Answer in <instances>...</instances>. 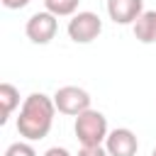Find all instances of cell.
Segmentation results:
<instances>
[{"mask_svg": "<svg viewBox=\"0 0 156 156\" xmlns=\"http://www.w3.org/2000/svg\"><path fill=\"white\" fill-rule=\"evenodd\" d=\"M105 149L110 156H136L139 151V139L132 129L127 127H117L107 134L105 139Z\"/></svg>", "mask_w": 156, "mask_h": 156, "instance_id": "6", "label": "cell"}, {"mask_svg": "<svg viewBox=\"0 0 156 156\" xmlns=\"http://www.w3.org/2000/svg\"><path fill=\"white\" fill-rule=\"evenodd\" d=\"M54 105L61 115L78 117L80 112L90 110V95H88V90H83L78 85H63L54 93Z\"/></svg>", "mask_w": 156, "mask_h": 156, "instance_id": "3", "label": "cell"}, {"mask_svg": "<svg viewBox=\"0 0 156 156\" xmlns=\"http://www.w3.org/2000/svg\"><path fill=\"white\" fill-rule=\"evenodd\" d=\"M44 2H46V0H44Z\"/></svg>", "mask_w": 156, "mask_h": 156, "instance_id": "16", "label": "cell"}, {"mask_svg": "<svg viewBox=\"0 0 156 156\" xmlns=\"http://www.w3.org/2000/svg\"><path fill=\"white\" fill-rule=\"evenodd\" d=\"M151 156H156V149H154V151H151Z\"/></svg>", "mask_w": 156, "mask_h": 156, "instance_id": "15", "label": "cell"}, {"mask_svg": "<svg viewBox=\"0 0 156 156\" xmlns=\"http://www.w3.org/2000/svg\"><path fill=\"white\" fill-rule=\"evenodd\" d=\"M58 17L56 15H51V12H34L29 20H27V24H24V32H27V37H29V41H34V44H49L54 37H56V32H58V22H56Z\"/></svg>", "mask_w": 156, "mask_h": 156, "instance_id": "5", "label": "cell"}, {"mask_svg": "<svg viewBox=\"0 0 156 156\" xmlns=\"http://www.w3.org/2000/svg\"><path fill=\"white\" fill-rule=\"evenodd\" d=\"M0 2H2L7 10H20V7H24L29 0H0Z\"/></svg>", "mask_w": 156, "mask_h": 156, "instance_id": "14", "label": "cell"}, {"mask_svg": "<svg viewBox=\"0 0 156 156\" xmlns=\"http://www.w3.org/2000/svg\"><path fill=\"white\" fill-rule=\"evenodd\" d=\"M102 32V20L95 12H76L68 20V37L76 44H90L93 39H98Z\"/></svg>", "mask_w": 156, "mask_h": 156, "instance_id": "4", "label": "cell"}, {"mask_svg": "<svg viewBox=\"0 0 156 156\" xmlns=\"http://www.w3.org/2000/svg\"><path fill=\"white\" fill-rule=\"evenodd\" d=\"M78 2L80 0H46L44 7H46V12H51L56 17H73L78 10Z\"/></svg>", "mask_w": 156, "mask_h": 156, "instance_id": "10", "label": "cell"}, {"mask_svg": "<svg viewBox=\"0 0 156 156\" xmlns=\"http://www.w3.org/2000/svg\"><path fill=\"white\" fill-rule=\"evenodd\" d=\"M73 132L78 136V141L83 146H102V141L107 139L110 129H107V117L98 110H85L76 117Z\"/></svg>", "mask_w": 156, "mask_h": 156, "instance_id": "2", "label": "cell"}, {"mask_svg": "<svg viewBox=\"0 0 156 156\" xmlns=\"http://www.w3.org/2000/svg\"><path fill=\"white\" fill-rule=\"evenodd\" d=\"M144 12V0H107V15L115 24H134Z\"/></svg>", "mask_w": 156, "mask_h": 156, "instance_id": "7", "label": "cell"}, {"mask_svg": "<svg viewBox=\"0 0 156 156\" xmlns=\"http://www.w3.org/2000/svg\"><path fill=\"white\" fill-rule=\"evenodd\" d=\"M54 98L44 95V93H32L24 98L22 107H20V117H17V132L20 136H24L27 141H39L51 132L54 124Z\"/></svg>", "mask_w": 156, "mask_h": 156, "instance_id": "1", "label": "cell"}, {"mask_svg": "<svg viewBox=\"0 0 156 156\" xmlns=\"http://www.w3.org/2000/svg\"><path fill=\"white\" fill-rule=\"evenodd\" d=\"M132 27H134V37L141 44H154L156 41V10H144L141 17Z\"/></svg>", "mask_w": 156, "mask_h": 156, "instance_id": "8", "label": "cell"}, {"mask_svg": "<svg viewBox=\"0 0 156 156\" xmlns=\"http://www.w3.org/2000/svg\"><path fill=\"white\" fill-rule=\"evenodd\" d=\"M78 156H110V154H107V149H102V146H83V149L78 151Z\"/></svg>", "mask_w": 156, "mask_h": 156, "instance_id": "12", "label": "cell"}, {"mask_svg": "<svg viewBox=\"0 0 156 156\" xmlns=\"http://www.w3.org/2000/svg\"><path fill=\"white\" fill-rule=\"evenodd\" d=\"M5 156H37V151L27 141H15V144H10L5 149Z\"/></svg>", "mask_w": 156, "mask_h": 156, "instance_id": "11", "label": "cell"}, {"mask_svg": "<svg viewBox=\"0 0 156 156\" xmlns=\"http://www.w3.org/2000/svg\"><path fill=\"white\" fill-rule=\"evenodd\" d=\"M15 107H20V90L12 83H2L0 85V124L10 119Z\"/></svg>", "mask_w": 156, "mask_h": 156, "instance_id": "9", "label": "cell"}, {"mask_svg": "<svg viewBox=\"0 0 156 156\" xmlns=\"http://www.w3.org/2000/svg\"><path fill=\"white\" fill-rule=\"evenodd\" d=\"M44 156H71V151L63 149V146H51V149L44 151Z\"/></svg>", "mask_w": 156, "mask_h": 156, "instance_id": "13", "label": "cell"}]
</instances>
